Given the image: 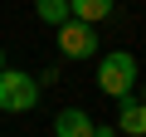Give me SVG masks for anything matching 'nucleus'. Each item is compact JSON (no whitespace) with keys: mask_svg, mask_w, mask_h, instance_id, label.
Segmentation results:
<instances>
[{"mask_svg":"<svg viewBox=\"0 0 146 137\" xmlns=\"http://www.w3.org/2000/svg\"><path fill=\"white\" fill-rule=\"evenodd\" d=\"M98 93L102 98H117V103L136 93V54L117 49V54L98 59Z\"/></svg>","mask_w":146,"mask_h":137,"instance_id":"nucleus-1","label":"nucleus"},{"mask_svg":"<svg viewBox=\"0 0 146 137\" xmlns=\"http://www.w3.org/2000/svg\"><path fill=\"white\" fill-rule=\"evenodd\" d=\"M39 103V79L20 68H0V113H29Z\"/></svg>","mask_w":146,"mask_h":137,"instance_id":"nucleus-2","label":"nucleus"},{"mask_svg":"<svg viewBox=\"0 0 146 137\" xmlns=\"http://www.w3.org/2000/svg\"><path fill=\"white\" fill-rule=\"evenodd\" d=\"M58 54H63V59H93V54H98V34H93V25L63 20V25H58Z\"/></svg>","mask_w":146,"mask_h":137,"instance_id":"nucleus-3","label":"nucleus"},{"mask_svg":"<svg viewBox=\"0 0 146 137\" xmlns=\"http://www.w3.org/2000/svg\"><path fill=\"white\" fill-rule=\"evenodd\" d=\"M112 127L127 132V137H146V103L141 98H122V113H117Z\"/></svg>","mask_w":146,"mask_h":137,"instance_id":"nucleus-4","label":"nucleus"},{"mask_svg":"<svg viewBox=\"0 0 146 137\" xmlns=\"http://www.w3.org/2000/svg\"><path fill=\"white\" fill-rule=\"evenodd\" d=\"M54 137H93V118L83 108H63L54 118Z\"/></svg>","mask_w":146,"mask_h":137,"instance_id":"nucleus-5","label":"nucleus"},{"mask_svg":"<svg viewBox=\"0 0 146 137\" xmlns=\"http://www.w3.org/2000/svg\"><path fill=\"white\" fill-rule=\"evenodd\" d=\"M112 15V0H68V20H78V25H98Z\"/></svg>","mask_w":146,"mask_h":137,"instance_id":"nucleus-6","label":"nucleus"},{"mask_svg":"<svg viewBox=\"0 0 146 137\" xmlns=\"http://www.w3.org/2000/svg\"><path fill=\"white\" fill-rule=\"evenodd\" d=\"M34 10H39V20H49L54 30L68 20V0H34Z\"/></svg>","mask_w":146,"mask_h":137,"instance_id":"nucleus-7","label":"nucleus"},{"mask_svg":"<svg viewBox=\"0 0 146 137\" xmlns=\"http://www.w3.org/2000/svg\"><path fill=\"white\" fill-rule=\"evenodd\" d=\"M93 137H117V127L112 122H93Z\"/></svg>","mask_w":146,"mask_h":137,"instance_id":"nucleus-8","label":"nucleus"},{"mask_svg":"<svg viewBox=\"0 0 146 137\" xmlns=\"http://www.w3.org/2000/svg\"><path fill=\"white\" fill-rule=\"evenodd\" d=\"M0 68H5V49H0Z\"/></svg>","mask_w":146,"mask_h":137,"instance_id":"nucleus-9","label":"nucleus"},{"mask_svg":"<svg viewBox=\"0 0 146 137\" xmlns=\"http://www.w3.org/2000/svg\"><path fill=\"white\" fill-rule=\"evenodd\" d=\"M141 103H146V98H141Z\"/></svg>","mask_w":146,"mask_h":137,"instance_id":"nucleus-10","label":"nucleus"}]
</instances>
